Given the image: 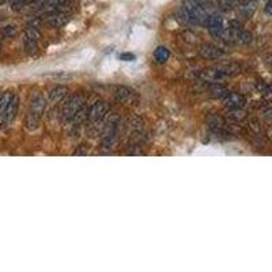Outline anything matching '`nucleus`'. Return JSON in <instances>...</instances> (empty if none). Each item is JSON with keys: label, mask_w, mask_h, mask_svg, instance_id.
<instances>
[{"label": "nucleus", "mask_w": 272, "mask_h": 272, "mask_svg": "<svg viewBox=\"0 0 272 272\" xmlns=\"http://www.w3.org/2000/svg\"><path fill=\"white\" fill-rule=\"evenodd\" d=\"M181 7L184 8V11L192 18L194 25H207L210 14H208L204 4L200 3L199 0H184Z\"/></svg>", "instance_id": "1"}, {"label": "nucleus", "mask_w": 272, "mask_h": 272, "mask_svg": "<svg viewBox=\"0 0 272 272\" xmlns=\"http://www.w3.org/2000/svg\"><path fill=\"white\" fill-rule=\"evenodd\" d=\"M46 101L45 98L42 97L41 94H36L32 98V104H30V112H29V117H27V128L36 130L37 124H39V118L42 116L44 110H45Z\"/></svg>", "instance_id": "2"}, {"label": "nucleus", "mask_w": 272, "mask_h": 272, "mask_svg": "<svg viewBox=\"0 0 272 272\" xmlns=\"http://www.w3.org/2000/svg\"><path fill=\"white\" fill-rule=\"evenodd\" d=\"M84 104V96L80 93L74 94L67 102H65L64 108H63V120L65 123H72L75 116L78 115V112L82 109Z\"/></svg>", "instance_id": "3"}, {"label": "nucleus", "mask_w": 272, "mask_h": 272, "mask_svg": "<svg viewBox=\"0 0 272 272\" xmlns=\"http://www.w3.org/2000/svg\"><path fill=\"white\" fill-rule=\"evenodd\" d=\"M110 106L108 102L105 101H97L96 104H93L87 110V120L90 123H98L101 120H104L105 116L109 113Z\"/></svg>", "instance_id": "4"}, {"label": "nucleus", "mask_w": 272, "mask_h": 272, "mask_svg": "<svg viewBox=\"0 0 272 272\" xmlns=\"http://www.w3.org/2000/svg\"><path fill=\"white\" fill-rule=\"evenodd\" d=\"M41 20L52 27L64 26L65 23L68 22V14H65L64 11H61V10L46 11V13L41 17Z\"/></svg>", "instance_id": "5"}, {"label": "nucleus", "mask_w": 272, "mask_h": 272, "mask_svg": "<svg viewBox=\"0 0 272 272\" xmlns=\"http://www.w3.org/2000/svg\"><path fill=\"white\" fill-rule=\"evenodd\" d=\"M199 78L203 79L204 82L215 84V83H222V82H225V80L229 78V75H227L226 72L222 71L219 67H216V68L201 70V71L199 72Z\"/></svg>", "instance_id": "6"}, {"label": "nucleus", "mask_w": 272, "mask_h": 272, "mask_svg": "<svg viewBox=\"0 0 272 272\" xmlns=\"http://www.w3.org/2000/svg\"><path fill=\"white\" fill-rule=\"evenodd\" d=\"M207 27H208V32L211 33V36H214V37H218V39H219L220 36H222V33L225 32L223 18L220 17L219 14H211V15L208 17Z\"/></svg>", "instance_id": "7"}, {"label": "nucleus", "mask_w": 272, "mask_h": 272, "mask_svg": "<svg viewBox=\"0 0 272 272\" xmlns=\"http://www.w3.org/2000/svg\"><path fill=\"white\" fill-rule=\"evenodd\" d=\"M39 34L34 27H29L25 32V39H23V44L25 48L29 53H36L39 49Z\"/></svg>", "instance_id": "8"}, {"label": "nucleus", "mask_w": 272, "mask_h": 272, "mask_svg": "<svg viewBox=\"0 0 272 272\" xmlns=\"http://www.w3.org/2000/svg\"><path fill=\"white\" fill-rule=\"evenodd\" d=\"M223 104H225V106L229 108V109L238 110L245 106L246 99L242 94H238V93H229L226 97L223 98Z\"/></svg>", "instance_id": "9"}, {"label": "nucleus", "mask_w": 272, "mask_h": 272, "mask_svg": "<svg viewBox=\"0 0 272 272\" xmlns=\"http://www.w3.org/2000/svg\"><path fill=\"white\" fill-rule=\"evenodd\" d=\"M199 55L206 60H218L223 56V51L213 44H204L199 48Z\"/></svg>", "instance_id": "10"}, {"label": "nucleus", "mask_w": 272, "mask_h": 272, "mask_svg": "<svg viewBox=\"0 0 272 272\" xmlns=\"http://www.w3.org/2000/svg\"><path fill=\"white\" fill-rule=\"evenodd\" d=\"M115 98L121 104H130V102H132L135 99V94L128 87L120 86V87H117L115 90Z\"/></svg>", "instance_id": "11"}, {"label": "nucleus", "mask_w": 272, "mask_h": 272, "mask_svg": "<svg viewBox=\"0 0 272 272\" xmlns=\"http://www.w3.org/2000/svg\"><path fill=\"white\" fill-rule=\"evenodd\" d=\"M118 143V132L117 130L110 131V132H105L104 137H102V142H101V147L106 151L113 150Z\"/></svg>", "instance_id": "12"}, {"label": "nucleus", "mask_w": 272, "mask_h": 272, "mask_svg": "<svg viewBox=\"0 0 272 272\" xmlns=\"http://www.w3.org/2000/svg\"><path fill=\"white\" fill-rule=\"evenodd\" d=\"M18 105H19V98L13 97L10 99V102L7 104L6 109L3 112L4 115V123H11L14 120V117L17 115V110H18Z\"/></svg>", "instance_id": "13"}, {"label": "nucleus", "mask_w": 272, "mask_h": 272, "mask_svg": "<svg viewBox=\"0 0 272 272\" xmlns=\"http://www.w3.org/2000/svg\"><path fill=\"white\" fill-rule=\"evenodd\" d=\"M67 93H68V89L65 86H55L52 90L49 91L48 99H49L51 104H58L65 97Z\"/></svg>", "instance_id": "14"}, {"label": "nucleus", "mask_w": 272, "mask_h": 272, "mask_svg": "<svg viewBox=\"0 0 272 272\" xmlns=\"http://www.w3.org/2000/svg\"><path fill=\"white\" fill-rule=\"evenodd\" d=\"M210 94H211L213 98H222L223 99L229 94V90H227L225 86H222V83H215L211 86Z\"/></svg>", "instance_id": "15"}, {"label": "nucleus", "mask_w": 272, "mask_h": 272, "mask_svg": "<svg viewBox=\"0 0 272 272\" xmlns=\"http://www.w3.org/2000/svg\"><path fill=\"white\" fill-rule=\"evenodd\" d=\"M70 3V0H46L45 10L46 11H56V10H61Z\"/></svg>", "instance_id": "16"}, {"label": "nucleus", "mask_w": 272, "mask_h": 272, "mask_svg": "<svg viewBox=\"0 0 272 272\" xmlns=\"http://www.w3.org/2000/svg\"><path fill=\"white\" fill-rule=\"evenodd\" d=\"M154 58H155L158 63H165L170 58V51H169L168 48H165V46H158L155 49V52H154Z\"/></svg>", "instance_id": "17"}, {"label": "nucleus", "mask_w": 272, "mask_h": 272, "mask_svg": "<svg viewBox=\"0 0 272 272\" xmlns=\"http://www.w3.org/2000/svg\"><path fill=\"white\" fill-rule=\"evenodd\" d=\"M175 17H177V19L180 20L181 23H184L185 26H196L194 25V22L192 20V18L189 17L188 14L184 11V8H180L178 11H177V14H175Z\"/></svg>", "instance_id": "18"}, {"label": "nucleus", "mask_w": 272, "mask_h": 272, "mask_svg": "<svg viewBox=\"0 0 272 272\" xmlns=\"http://www.w3.org/2000/svg\"><path fill=\"white\" fill-rule=\"evenodd\" d=\"M216 3H218V6L220 8H223V10H230L232 7L234 6V1L235 0H215Z\"/></svg>", "instance_id": "19"}, {"label": "nucleus", "mask_w": 272, "mask_h": 272, "mask_svg": "<svg viewBox=\"0 0 272 272\" xmlns=\"http://www.w3.org/2000/svg\"><path fill=\"white\" fill-rule=\"evenodd\" d=\"M89 154V147L86 146V144H80L78 149L74 151V155H87Z\"/></svg>", "instance_id": "20"}, {"label": "nucleus", "mask_w": 272, "mask_h": 272, "mask_svg": "<svg viewBox=\"0 0 272 272\" xmlns=\"http://www.w3.org/2000/svg\"><path fill=\"white\" fill-rule=\"evenodd\" d=\"M120 60H123V61H132V60H135V55L130 52H124L120 55Z\"/></svg>", "instance_id": "21"}, {"label": "nucleus", "mask_w": 272, "mask_h": 272, "mask_svg": "<svg viewBox=\"0 0 272 272\" xmlns=\"http://www.w3.org/2000/svg\"><path fill=\"white\" fill-rule=\"evenodd\" d=\"M266 13L268 14V15H272V0H270V1L267 3V6H266Z\"/></svg>", "instance_id": "22"}]
</instances>
